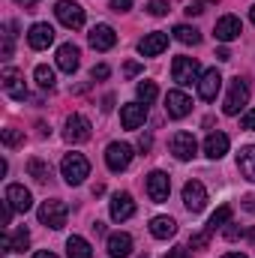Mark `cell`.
I'll use <instances>...</instances> for the list:
<instances>
[{
  "label": "cell",
  "mask_w": 255,
  "mask_h": 258,
  "mask_svg": "<svg viewBox=\"0 0 255 258\" xmlns=\"http://www.w3.org/2000/svg\"><path fill=\"white\" fill-rule=\"evenodd\" d=\"M150 144H153V138H150V132H141V135H138V147H141V150L147 153V150H150Z\"/></svg>",
  "instance_id": "cell-43"
},
{
  "label": "cell",
  "mask_w": 255,
  "mask_h": 258,
  "mask_svg": "<svg viewBox=\"0 0 255 258\" xmlns=\"http://www.w3.org/2000/svg\"><path fill=\"white\" fill-rule=\"evenodd\" d=\"M222 258H246V255H243V252H225Z\"/></svg>",
  "instance_id": "cell-50"
},
{
  "label": "cell",
  "mask_w": 255,
  "mask_h": 258,
  "mask_svg": "<svg viewBox=\"0 0 255 258\" xmlns=\"http://www.w3.org/2000/svg\"><path fill=\"white\" fill-rule=\"evenodd\" d=\"M6 201H9L12 210H18V213H27V210L33 207V195H30V189H24L21 183H9V186H6Z\"/></svg>",
  "instance_id": "cell-17"
},
{
  "label": "cell",
  "mask_w": 255,
  "mask_h": 258,
  "mask_svg": "<svg viewBox=\"0 0 255 258\" xmlns=\"http://www.w3.org/2000/svg\"><path fill=\"white\" fill-rule=\"evenodd\" d=\"M210 237H213V234L204 228V231H198V234H192L189 237V246L192 249H207V246H210Z\"/></svg>",
  "instance_id": "cell-35"
},
{
  "label": "cell",
  "mask_w": 255,
  "mask_h": 258,
  "mask_svg": "<svg viewBox=\"0 0 255 258\" xmlns=\"http://www.w3.org/2000/svg\"><path fill=\"white\" fill-rule=\"evenodd\" d=\"M174 39L183 42V45H198V42H201V33H198L195 27H189V24H177V27H174Z\"/></svg>",
  "instance_id": "cell-30"
},
{
  "label": "cell",
  "mask_w": 255,
  "mask_h": 258,
  "mask_svg": "<svg viewBox=\"0 0 255 258\" xmlns=\"http://www.w3.org/2000/svg\"><path fill=\"white\" fill-rule=\"evenodd\" d=\"M111 219L114 222H126L129 216L135 213V201H132V195L129 192H117L114 198H111Z\"/></svg>",
  "instance_id": "cell-20"
},
{
  "label": "cell",
  "mask_w": 255,
  "mask_h": 258,
  "mask_svg": "<svg viewBox=\"0 0 255 258\" xmlns=\"http://www.w3.org/2000/svg\"><path fill=\"white\" fill-rule=\"evenodd\" d=\"M78 63H81V51H78V45H72V42H66V45H60L57 48V66L63 69V72H75L78 69Z\"/></svg>",
  "instance_id": "cell-23"
},
{
  "label": "cell",
  "mask_w": 255,
  "mask_h": 258,
  "mask_svg": "<svg viewBox=\"0 0 255 258\" xmlns=\"http://www.w3.org/2000/svg\"><path fill=\"white\" fill-rule=\"evenodd\" d=\"M33 75H36V84H39L42 90H51V87H54V69H51V66L39 63Z\"/></svg>",
  "instance_id": "cell-32"
},
{
  "label": "cell",
  "mask_w": 255,
  "mask_h": 258,
  "mask_svg": "<svg viewBox=\"0 0 255 258\" xmlns=\"http://www.w3.org/2000/svg\"><path fill=\"white\" fill-rule=\"evenodd\" d=\"M93 135V126L84 114H69L66 117V126H63V138L69 144H84L87 138Z\"/></svg>",
  "instance_id": "cell-6"
},
{
  "label": "cell",
  "mask_w": 255,
  "mask_h": 258,
  "mask_svg": "<svg viewBox=\"0 0 255 258\" xmlns=\"http://www.w3.org/2000/svg\"><path fill=\"white\" fill-rule=\"evenodd\" d=\"M27 174L36 180V183H48V177H51V165L45 162V159H39V156H33L30 162H27Z\"/></svg>",
  "instance_id": "cell-27"
},
{
  "label": "cell",
  "mask_w": 255,
  "mask_h": 258,
  "mask_svg": "<svg viewBox=\"0 0 255 258\" xmlns=\"http://www.w3.org/2000/svg\"><path fill=\"white\" fill-rule=\"evenodd\" d=\"M243 234H246V231H243V228H237L234 222H228V225H225V237H228V240H237V237H243Z\"/></svg>",
  "instance_id": "cell-40"
},
{
  "label": "cell",
  "mask_w": 255,
  "mask_h": 258,
  "mask_svg": "<svg viewBox=\"0 0 255 258\" xmlns=\"http://www.w3.org/2000/svg\"><path fill=\"white\" fill-rule=\"evenodd\" d=\"M111 105H114V96H105L102 99V111H111Z\"/></svg>",
  "instance_id": "cell-48"
},
{
  "label": "cell",
  "mask_w": 255,
  "mask_h": 258,
  "mask_svg": "<svg viewBox=\"0 0 255 258\" xmlns=\"http://www.w3.org/2000/svg\"><path fill=\"white\" fill-rule=\"evenodd\" d=\"M138 258H147V255H138Z\"/></svg>",
  "instance_id": "cell-53"
},
{
  "label": "cell",
  "mask_w": 255,
  "mask_h": 258,
  "mask_svg": "<svg viewBox=\"0 0 255 258\" xmlns=\"http://www.w3.org/2000/svg\"><path fill=\"white\" fill-rule=\"evenodd\" d=\"M240 129H249V132L255 129V108H249V111L240 117Z\"/></svg>",
  "instance_id": "cell-39"
},
{
  "label": "cell",
  "mask_w": 255,
  "mask_h": 258,
  "mask_svg": "<svg viewBox=\"0 0 255 258\" xmlns=\"http://www.w3.org/2000/svg\"><path fill=\"white\" fill-rule=\"evenodd\" d=\"M246 237H249V240L255 243V228H249V231H246Z\"/></svg>",
  "instance_id": "cell-51"
},
{
  "label": "cell",
  "mask_w": 255,
  "mask_h": 258,
  "mask_svg": "<svg viewBox=\"0 0 255 258\" xmlns=\"http://www.w3.org/2000/svg\"><path fill=\"white\" fill-rule=\"evenodd\" d=\"M66 255L69 258H90V243L84 240V237H78V234H72L69 240H66Z\"/></svg>",
  "instance_id": "cell-28"
},
{
  "label": "cell",
  "mask_w": 255,
  "mask_h": 258,
  "mask_svg": "<svg viewBox=\"0 0 255 258\" xmlns=\"http://www.w3.org/2000/svg\"><path fill=\"white\" fill-rule=\"evenodd\" d=\"M216 57H219V60H231V51H228V48H225V45H222V48H219V51H216Z\"/></svg>",
  "instance_id": "cell-47"
},
{
  "label": "cell",
  "mask_w": 255,
  "mask_h": 258,
  "mask_svg": "<svg viewBox=\"0 0 255 258\" xmlns=\"http://www.w3.org/2000/svg\"><path fill=\"white\" fill-rule=\"evenodd\" d=\"M228 222H231V207H228V204H222V207H216V213L207 219V231H210V234H216V231H219V228H225Z\"/></svg>",
  "instance_id": "cell-29"
},
{
  "label": "cell",
  "mask_w": 255,
  "mask_h": 258,
  "mask_svg": "<svg viewBox=\"0 0 255 258\" xmlns=\"http://www.w3.org/2000/svg\"><path fill=\"white\" fill-rule=\"evenodd\" d=\"M0 84H3V93H6L9 99H15V102H24V99H27V84H24V72H18V69L6 66V69L0 72Z\"/></svg>",
  "instance_id": "cell-5"
},
{
  "label": "cell",
  "mask_w": 255,
  "mask_h": 258,
  "mask_svg": "<svg viewBox=\"0 0 255 258\" xmlns=\"http://www.w3.org/2000/svg\"><path fill=\"white\" fill-rule=\"evenodd\" d=\"M249 102V81L246 78H231V87H228V96H225V105H222V111L228 114V117H234V114H240L243 111V105Z\"/></svg>",
  "instance_id": "cell-2"
},
{
  "label": "cell",
  "mask_w": 255,
  "mask_h": 258,
  "mask_svg": "<svg viewBox=\"0 0 255 258\" xmlns=\"http://www.w3.org/2000/svg\"><path fill=\"white\" fill-rule=\"evenodd\" d=\"M237 168H240V174H243L246 180L255 183V144L240 147V153H237Z\"/></svg>",
  "instance_id": "cell-26"
},
{
  "label": "cell",
  "mask_w": 255,
  "mask_h": 258,
  "mask_svg": "<svg viewBox=\"0 0 255 258\" xmlns=\"http://www.w3.org/2000/svg\"><path fill=\"white\" fill-rule=\"evenodd\" d=\"M0 138H3L6 147H18V144H24V132L15 129V126H6L3 132H0Z\"/></svg>",
  "instance_id": "cell-34"
},
{
  "label": "cell",
  "mask_w": 255,
  "mask_h": 258,
  "mask_svg": "<svg viewBox=\"0 0 255 258\" xmlns=\"http://www.w3.org/2000/svg\"><path fill=\"white\" fill-rule=\"evenodd\" d=\"M30 246V231L27 228H15L12 234L3 237V252H24Z\"/></svg>",
  "instance_id": "cell-25"
},
{
  "label": "cell",
  "mask_w": 255,
  "mask_h": 258,
  "mask_svg": "<svg viewBox=\"0 0 255 258\" xmlns=\"http://www.w3.org/2000/svg\"><path fill=\"white\" fill-rule=\"evenodd\" d=\"M108 255L111 258H129L132 255V237H129L126 231L108 234Z\"/></svg>",
  "instance_id": "cell-22"
},
{
  "label": "cell",
  "mask_w": 255,
  "mask_h": 258,
  "mask_svg": "<svg viewBox=\"0 0 255 258\" xmlns=\"http://www.w3.org/2000/svg\"><path fill=\"white\" fill-rule=\"evenodd\" d=\"M138 72H141V63H138V60H129V63L123 66V75H126V78H135Z\"/></svg>",
  "instance_id": "cell-41"
},
{
  "label": "cell",
  "mask_w": 255,
  "mask_h": 258,
  "mask_svg": "<svg viewBox=\"0 0 255 258\" xmlns=\"http://www.w3.org/2000/svg\"><path fill=\"white\" fill-rule=\"evenodd\" d=\"M15 3H18V6H24V9H27V12H33V9H36V3H39V0H15Z\"/></svg>",
  "instance_id": "cell-45"
},
{
  "label": "cell",
  "mask_w": 255,
  "mask_h": 258,
  "mask_svg": "<svg viewBox=\"0 0 255 258\" xmlns=\"http://www.w3.org/2000/svg\"><path fill=\"white\" fill-rule=\"evenodd\" d=\"M243 207H246L249 213H255V195H246V198H243Z\"/></svg>",
  "instance_id": "cell-46"
},
{
  "label": "cell",
  "mask_w": 255,
  "mask_h": 258,
  "mask_svg": "<svg viewBox=\"0 0 255 258\" xmlns=\"http://www.w3.org/2000/svg\"><path fill=\"white\" fill-rule=\"evenodd\" d=\"M33 258H57L54 252H48V249H42V252H33Z\"/></svg>",
  "instance_id": "cell-49"
},
{
  "label": "cell",
  "mask_w": 255,
  "mask_h": 258,
  "mask_svg": "<svg viewBox=\"0 0 255 258\" xmlns=\"http://www.w3.org/2000/svg\"><path fill=\"white\" fill-rule=\"evenodd\" d=\"M132 147H129L126 141H111L108 144V150H105V165L111 168V171H126L129 162H132Z\"/></svg>",
  "instance_id": "cell-8"
},
{
  "label": "cell",
  "mask_w": 255,
  "mask_h": 258,
  "mask_svg": "<svg viewBox=\"0 0 255 258\" xmlns=\"http://www.w3.org/2000/svg\"><path fill=\"white\" fill-rule=\"evenodd\" d=\"M201 63L195 57H174L171 63V78L180 84V87H189V84H198L201 81Z\"/></svg>",
  "instance_id": "cell-3"
},
{
  "label": "cell",
  "mask_w": 255,
  "mask_h": 258,
  "mask_svg": "<svg viewBox=\"0 0 255 258\" xmlns=\"http://www.w3.org/2000/svg\"><path fill=\"white\" fill-rule=\"evenodd\" d=\"M240 33H243V24L237 15H222L216 21V39L219 42H234V39H240Z\"/></svg>",
  "instance_id": "cell-13"
},
{
  "label": "cell",
  "mask_w": 255,
  "mask_h": 258,
  "mask_svg": "<svg viewBox=\"0 0 255 258\" xmlns=\"http://www.w3.org/2000/svg\"><path fill=\"white\" fill-rule=\"evenodd\" d=\"M219 87H222V75H219V69H207V72L201 75V81H198V96H201L204 102H213L216 93H219Z\"/></svg>",
  "instance_id": "cell-15"
},
{
  "label": "cell",
  "mask_w": 255,
  "mask_h": 258,
  "mask_svg": "<svg viewBox=\"0 0 255 258\" xmlns=\"http://www.w3.org/2000/svg\"><path fill=\"white\" fill-rule=\"evenodd\" d=\"M144 120H147V105L144 102H126L120 108V123H123V129H138Z\"/></svg>",
  "instance_id": "cell-16"
},
{
  "label": "cell",
  "mask_w": 255,
  "mask_h": 258,
  "mask_svg": "<svg viewBox=\"0 0 255 258\" xmlns=\"http://www.w3.org/2000/svg\"><path fill=\"white\" fill-rule=\"evenodd\" d=\"M60 174H63V180L69 186H81L90 177V162L81 153H66L63 162H60Z\"/></svg>",
  "instance_id": "cell-1"
},
{
  "label": "cell",
  "mask_w": 255,
  "mask_h": 258,
  "mask_svg": "<svg viewBox=\"0 0 255 258\" xmlns=\"http://www.w3.org/2000/svg\"><path fill=\"white\" fill-rule=\"evenodd\" d=\"M147 195H150V201H156V204L168 201V195H171V177H168L165 171H150V174H147Z\"/></svg>",
  "instance_id": "cell-10"
},
{
  "label": "cell",
  "mask_w": 255,
  "mask_h": 258,
  "mask_svg": "<svg viewBox=\"0 0 255 258\" xmlns=\"http://www.w3.org/2000/svg\"><path fill=\"white\" fill-rule=\"evenodd\" d=\"M168 150L174 153V159L189 162L192 156L198 153V141H195V135H192V132H174V135H171V141H168Z\"/></svg>",
  "instance_id": "cell-9"
},
{
  "label": "cell",
  "mask_w": 255,
  "mask_h": 258,
  "mask_svg": "<svg viewBox=\"0 0 255 258\" xmlns=\"http://www.w3.org/2000/svg\"><path fill=\"white\" fill-rule=\"evenodd\" d=\"M12 51H15V21H6V27H3V60H9L12 57Z\"/></svg>",
  "instance_id": "cell-31"
},
{
  "label": "cell",
  "mask_w": 255,
  "mask_h": 258,
  "mask_svg": "<svg viewBox=\"0 0 255 258\" xmlns=\"http://www.w3.org/2000/svg\"><path fill=\"white\" fill-rule=\"evenodd\" d=\"M147 12H150V15H156V18H162V15H168V3H165V0H150Z\"/></svg>",
  "instance_id": "cell-36"
},
{
  "label": "cell",
  "mask_w": 255,
  "mask_h": 258,
  "mask_svg": "<svg viewBox=\"0 0 255 258\" xmlns=\"http://www.w3.org/2000/svg\"><path fill=\"white\" fill-rule=\"evenodd\" d=\"M165 111H168V117L180 120V117H186L192 111V99L183 90H168L165 93Z\"/></svg>",
  "instance_id": "cell-12"
},
{
  "label": "cell",
  "mask_w": 255,
  "mask_h": 258,
  "mask_svg": "<svg viewBox=\"0 0 255 258\" xmlns=\"http://www.w3.org/2000/svg\"><path fill=\"white\" fill-rule=\"evenodd\" d=\"M111 9L114 12H129L132 9V0H111Z\"/></svg>",
  "instance_id": "cell-42"
},
{
  "label": "cell",
  "mask_w": 255,
  "mask_h": 258,
  "mask_svg": "<svg viewBox=\"0 0 255 258\" xmlns=\"http://www.w3.org/2000/svg\"><path fill=\"white\" fill-rule=\"evenodd\" d=\"M228 153V135L225 132H210L204 138V156L207 159H222Z\"/></svg>",
  "instance_id": "cell-21"
},
{
  "label": "cell",
  "mask_w": 255,
  "mask_h": 258,
  "mask_svg": "<svg viewBox=\"0 0 255 258\" xmlns=\"http://www.w3.org/2000/svg\"><path fill=\"white\" fill-rule=\"evenodd\" d=\"M54 15H57V21H60L63 27H69V30L84 27V9H81L75 0H57Z\"/></svg>",
  "instance_id": "cell-7"
},
{
  "label": "cell",
  "mask_w": 255,
  "mask_h": 258,
  "mask_svg": "<svg viewBox=\"0 0 255 258\" xmlns=\"http://www.w3.org/2000/svg\"><path fill=\"white\" fill-rule=\"evenodd\" d=\"M114 42H117V33H114L111 24H96L90 30V45L96 51H108V48H114Z\"/></svg>",
  "instance_id": "cell-19"
},
{
  "label": "cell",
  "mask_w": 255,
  "mask_h": 258,
  "mask_svg": "<svg viewBox=\"0 0 255 258\" xmlns=\"http://www.w3.org/2000/svg\"><path fill=\"white\" fill-rule=\"evenodd\" d=\"M165 48H168V33H162V30H153L138 42V54H144V57H156Z\"/></svg>",
  "instance_id": "cell-14"
},
{
  "label": "cell",
  "mask_w": 255,
  "mask_h": 258,
  "mask_svg": "<svg viewBox=\"0 0 255 258\" xmlns=\"http://www.w3.org/2000/svg\"><path fill=\"white\" fill-rule=\"evenodd\" d=\"M135 90H138V102H144V105H150V102L159 96V87H156L153 81H141Z\"/></svg>",
  "instance_id": "cell-33"
},
{
  "label": "cell",
  "mask_w": 255,
  "mask_h": 258,
  "mask_svg": "<svg viewBox=\"0 0 255 258\" xmlns=\"http://www.w3.org/2000/svg\"><path fill=\"white\" fill-rule=\"evenodd\" d=\"M51 42H54V27H51V24H33V27L27 30V45H30V48L42 51V48H48Z\"/></svg>",
  "instance_id": "cell-18"
},
{
  "label": "cell",
  "mask_w": 255,
  "mask_h": 258,
  "mask_svg": "<svg viewBox=\"0 0 255 258\" xmlns=\"http://www.w3.org/2000/svg\"><path fill=\"white\" fill-rule=\"evenodd\" d=\"M162 258H189V252L183 246H174V249H168V255H162Z\"/></svg>",
  "instance_id": "cell-44"
},
{
  "label": "cell",
  "mask_w": 255,
  "mask_h": 258,
  "mask_svg": "<svg viewBox=\"0 0 255 258\" xmlns=\"http://www.w3.org/2000/svg\"><path fill=\"white\" fill-rule=\"evenodd\" d=\"M249 18H252V24H255V6H252V9H249Z\"/></svg>",
  "instance_id": "cell-52"
},
{
  "label": "cell",
  "mask_w": 255,
  "mask_h": 258,
  "mask_svg": "<svg viewBox=\"0 0 255 258\" xmlns=\"http://www.w3.org/2000/svg\"><path fill=\"white\" fill-rule=\"evenodd\" d=\"M66 216H69V207H66L60 198H51V201H42L39 204V222L45 228H63L66 225Z\"/></svg>",
  "instance_id": "cell-4"
},
{
  "label": "cell",
  "mask_w": 255,
  "mask_h": 258,
  "mask_svg": "<svg viewBox=\"0 0 255 258\" xmlns=\"http://www.w3.org/2000/svg\"><path fill=\"white\" fill-rule=\"evenodd\" d=\"M108 75H111V69H108L105 63H99V66H93V69H90V78H93V81H96V78H99V81H105Z\"/></svg>",
  "instance_id": "cell-38"
},
{
  "label": "cell",
  "mask_w": 255,
  "mask_h": 258,
  "mask_svg": "<svg viewBox=\"0 0 255 258\" xmlns=\"http://www.w3.org/2000/svg\"><path fill=\"white\" fill-rule=\"evenodd\" d=\"M183 204H186L189 213H201V210H204V204H207V189H204L201 180H186V186H183Z\"/></svg>",
  "instance_id": "cell-11"
},
{
  "label": "cell",
  "mask_w": 255,
  "mask_h": 258,
  "mask_svg": "<svg viewBox=\"0 0 255 258\" xmlns=\"http://www.w3.org/2000/svg\"><path fill=\"white\" fill-rule=\"evenodd\" d=\"M210 3H219V0H192L186 12H189V15H201V12H204V9H207Z\"/></svg>",
  "instance_id": "cell-37"
},
{
  "label": "cell",
  "mask_w": 255,
  "mask_h": 258,
  "mask_svg": "<svg viewBox=\"0 0 255 258\" xmlns=\"http://www.w3.org/2000/svg\"><path fill=\"white\" fill-rule=\"evenodd\" d=\"M150 234H153L156 240H168V237L177 234V222H174L171 216H153V219H150Z\"/></svg>",
  "instance_id": "cell-24"
}]
</instances>
